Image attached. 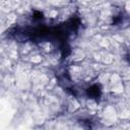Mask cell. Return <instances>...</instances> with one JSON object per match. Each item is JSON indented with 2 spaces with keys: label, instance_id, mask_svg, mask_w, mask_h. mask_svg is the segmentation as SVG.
<instances>
[{
  "label": "cell",
  "instance_id": "1",
  "mask_svg": "<svg viewBox=\"0 0 130 130\" xmlns=\"http://www.w3.org/2000/svg\"><path fill=\"white\" fill-rule=\"evenodd\" d=\"M88 98H90V99H95V100H98L100 96H101V94H102V88H101V86H100V84H92V85H90L89 87H87L86 88V93H85Z\"/></svg>",
  "mask_w": 130,
  "mask_h": 130
},
{
  "label": "cell",
  "instance_id": "2",
  "mask_svg": "<svg viewBox=\"0 0 130 130\" xmlns=\"http://www.w3.org/2000/svg\"><path fill=\"white\" fill-rule=\"evenodd\" d=\"M125 58H126V60H127V61H128V62L130 63V54H128V55H126V57H125Z\"/></svg>",
  "mask_w": 130,
  "mask_h": 130
}]
</instances>
